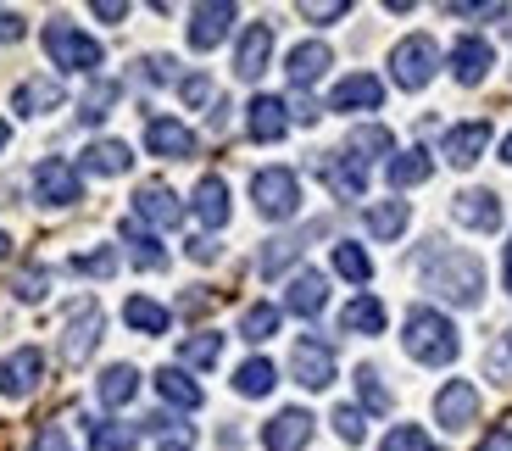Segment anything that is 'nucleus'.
Returning <instances> with one entry per match:
<instances>
[{
  "instance_id": "f257e3e1",
  "label": "nucleus",
  "mask_w": 512,
  "mask_h": 451,
  "mask_svg": "<svg viewBox=\"0 0 512 451\" xmlns=\"http://www.w3.org/2000/svg\"><path fill=\"white\" fill-rule=\"evenodd\" d=\"M418 279H423V290H435L451 307H479L485 301V268H479L474 251H457V245H440V240L423 245Z\"/></svg>"
},
{
  "instance_id": "f03ea898",
  "label": "nucleus",
  "mask_w": 512,
  "mask_h": 451,
  "mask_svg": "<svg viewBox=\"0 0 512 451\" xmlns=\"http://www.w3.org/2000/svg\"><path fill=\"white\" fill-rule=\"evenodd\" d=\"M401 346H407V357L423 362V368H446V362H457L462 340H457V323H451L446 312L412 307L407 323H401Z\"/></svg>"
},
{
  "instance_id": "7ed1b4c3",
  "label": "nucleus",
  "mask_w": 512,
  "mask_h": 451,
  "mask_svg": "<svg viewBox=\"0 0 512 451\" xmlns=\"http://www.w3.org/2000/svg\"><path fill=\"white\" fill-rule=\"evenodd\" d=\"M39 39H45V56H51L62 73H95V67L106 62L101 39H90L78 23H67V17H51Z\"/></svg>"
},
{
  "instance_id": "20e7f679",
  "label": "nucleus",
  "mask_w": 512,
  "mask_h": 451,
  "mask_svg": "<svg viewBox=\"0 0 512 451\" xmlns=\"http://www.w3.org/2000/svg\"><path fill=\"white\" fill-rule=\"evenodd\" d=\"M251 201L268 223H290L295 212H301V179H295L290 168H262L251 179Z\"/></svg>"
},
{
  "instance_id": "39448f33",
  "label": "nucleus",
  "mask_w": 512,
  "mask_h": 451,
  "mask_svg": "<svg viewBox=\"0 0 512 451\" xmlns=\"http://www.w3.org/2000/svg\"><path fill=\"white\" fill-rule=\"evenodd\" d=\"M435 73H440V45L429 34H407L390 51V78H396L401 90H423Z\"/></svg>"
},
{
  "instance_id": "423d86ee",
  "label": "nucleus",
  "mask_w": 512,
  "mask_h": 451,
  "mask_svg": "<svg viewBox=\"0 0 512 451\" xmlns=\"http://www.w3.org/2000/svg\"><path fill=\"white\" fill-rule=\"evenodd\" d=\"M101 329H106V318L90 296L67 307V323H62V362L67 368H84L90 362V351L101 346Z\"/></svg>"
},
{
  "instance_id": "0eeeda50",
  "label": "nucleus",
  "mask_w": 512,
  "mask_h": 451,
  "mask_svg": "<svg viewBox=\"0 0 512 451\" xmlns=\"http://www.w3.org/2000/svg\"><path fill=\"white\" fill-rule=\"evenodd\" d=\"M34 195H39V207H78L84 201V179H78V168L67 156H45L34 168Z\"/></svg>"
},
{
  "instance_id": "6e6552de",
  "label": "nucleus",
  "mask_w": 512,
  "mask_h": 451,
  "mask_svg": "<svg viewBox=\"0 0 512 451\" xmlns=\"http://www.w3.org/2000/svg\"><path fill=\"white\" fill-rule=\"evenodd\" d=\"M39 379H45V351L39 346H23V351H12V357H0V396L6 401L34 396Z\"/></svg>"
},
{
  "instance_id": "1a4fd4ad",
  "label": "nucleus",
  "mask_w": 512,
  "mask_h": 451,
  "mask_svg": "<svg viewBox=\"0 0 512 451\" xmlns=\"http://www.w3.org/2000/svg\"><path fill=\"white\" fill-rule=\"evenodd\" d=\"M290 374H295V385H307V390H329L334 385V351H329V340H295V351H290Z\"/></svg>"
},
{
  "instance_id": "9d476101",
  "label": "nucleus",
  "mask_w": 512,
  "mask_h": 451,
  "mask_svg": "<svg viewBox=\"0 0 512 451\" xmlns=\"http://www.w3.org/2000/svg\"><path fill=\"white\" fill-rule=\"evenodd\" d=\"M145 151L162 156V162H190L195 129H184L179 117H145Z\"/></svg>"
},
{
  "instance_id": "9b49d317",
  "label": "nucleus",
  "mask_w": 512,
  "mask_h": 451,
  "mask_svg": "<svg viewBox=\"0 0 512 451\" xmlns=\"http://www.w3.org/2000/svg\"><path fill=\"white\" fill-rule=\"evenodd\" d=\"M307 440H312L307 407H284V413H273L268 424H262V446L268 451H307Z\"/></svg>"
},
{
  "instance_id": "f8f14e48",
  "label": "nucleus",
  "mask_w": 512,
  "mask_h": 451,
  "mask_svg": "<svg viewBox=\"0 0 512 451\" xmlns=\"http://www.w3.org/2000/svg\"><path fill=\"white\" fill-rule=\"evenodd\" d=\"M268 62H273V23H251L240 34V45H234V73L245 84H256V78L268 73Z\"/></svg>"
},
{
  "instance_id": "ddd939ff",
  "label": "nucleus",
  "mask_w": 512,
  "mask_h": 451,
  "mask_svg": "<svg viewBox=\"0 0 512 451\" xmlns=\"http://www.w3.org/2000/svg\"><path fill=\"white\" fill-rule=\"evenodd\" d=\"M234 17H240V6H229V0H206V6H195L190 12V45L195 51L223 45V34L234 28Z\"/></svg>"
},
{
  "instance_id": "4468645a",
  "label": "nucleus",
  "mask_w": 512,
  "mask_h": 451,
  "mask_svg": "<svg viewBox=\"0 0 512 451\" xmlns=\"http://www.w3.org/2000/svg\"><path fill=\"white\" fill-rule=\"evenodd\" d=\"M312 234H329V223H307V229H295V234H279V240L262 245V257H256V268H262V279H279L284 268H290L301 251L312 245Z\"/></svg>"
},
{
  "instance_id": "2eb2a0df",
  "label": "nucleus",
  "mask_w": 512,
  "mask_h": 451,
  "mask_svg": "<svg viewBox=\"0 0 512 451\" xmlns=\"http://www.w3.org/2000/svg\"><path fill=\"white\" fill-rule=\"evenodd\" d=\"M485 145H490V123H485V117H474V123H457V129H446L440 156H446L451 168H474L479 156H485Z\"/></svg>"
},
{
  "instance_id": "dca6fc26",
  "label": "nucleus",
  "mask_w": 512,
  "mask_h": 451,
  "mask_svg": "<svg viewBox=\"0 0 512 451\" xmlns=\"http://www.w3.org/2000/svg\"><path fill=\"white\" fill-rule=\"evenodd\" d=\"M379 101H384V84L373 73H346L329 90V112H379Z\"/></svg>"
},
{
  "instance_id": "f3484780",
  "label": "nucleus",
  "mask_w": 512,
  "mask_h": 451,
  "mask_svg": "<svg viewBox=\"0 0 512 451\" xmlns=\"http://www.w3.org/2000/svg\"><path fill=\"white\" fill-rule=\"evenodd\" d=\"M435 418L451 429V435H462V429L479 418V390L468 385V379H451V385L435 396Z\"/></svg>"
},
{
  "instance_id": "a211bd4d",
  "label": "nucleus",
  "mask_w": 512,
  "mask_h": 451,
  "mask_svg": "<svg viewBox=\"0 0 512 451\" xmlns=\"http://www.w3.org/2000/svg\"><path fill=\"white\" fill-rule=\"evenodd\" d=\"M284 129H290V106H284L279 95H256V101L245 106V134H251L256 145L284 140Z\"/></svg>"
},
{
  "instance_id": "6ab92c4d",
  "label": "nucleus",
  "mask_w": 512,
  "mask_h": 451,
  "mask_svg": "<svg viewBox=\"0 0 512 451\" xmlns=\"http://www.w3.org/2000/svg\"><path fill=\"white\" fill-rule=\"evenodd\" d=\"M134 218L151 223V229H173V223L184 218V201L167 190V184H140V190H134Z\"/></svg>"
},
{
  "instance_id": "aec40b11",
  "label": "nucleus",
  "mask_w": 512,
  "mask_h": 451,
  "mask_svg": "<svg viewBox=\"0 0 512 451\" xmlns=\"http://www.w3.org/2000/svg\"><path fill=\"white\" fill-rule=\"evenodd\" d=\"M451 218H457L462 229H474V234L501 229V201H496V190H462L457 201H451Z\"/></svg>"
},
{
  "instance_id": "412c9836",
  "label": "nucleus",
  "mask_w": 512,
  "mask_h": 451,
  "mask_svg": "<svg viewBox=\"0 0 512 451\" xmlns=\"http://www.w3.org/2000/svg\"><path fill=\"white\" fill-rule=\"evenodd\" d=\"M323 307H329V279H323L318 268H301L290 279V290H284V312H295V318H318Z\"/></svg>"
},
{
  "instance_id": "4be33fe9",
  "label": "nucleus",
  "mask_w": 512,
  "mask_h": 451,
  "mask_svg": "<svg viewBox=\"0 0 512 451\" xmlns=\"http://www.w3.org/2000/svg\"><path fill=\"white\" fill-rule=\"evenodd\" d=\"M329 67H334V51L323 45V39H307V45H295V51L284 56V73H290L295 90H312Z\"/></svg>"
},
{
  "instance_id": "5701e85b",
  "label": "nucleus",
  "mask_w": 512,
  "mask_h": 451,
  "mask_svg": "<svg viewBox=\"0 0 512 451\" xmlns=\"http://www.w3.org/2000/svg\"><path fill=\"white\" fill-rule=\"evenodd\" d=\"M62 101H67L62 78H23V84L12 90V112H23V117H45Z\"/></svg>"
},
{
  "instance_id": "b1692460",
  "label": "nucleus",
  "mask_w": 512,
  "mask_h": 451,
  "mask_svg": "<svg viewBox=\"0 0 512 451\" xmlns=\"http://www.w3.org/2000/svg\"><path fill=\"white\" fill-rule=\"evenodd\" d=\"M485 73H490V45L474 34H462L451 45V78H457L462 90H474V84H485Z\"/></svg>"
},
{
  "instance_id": "393cba45",
  "label": "nucleus",
  "mask_w": 512,
  "mask_h": 451,
  "mask_svg": "<svg viewBox=\"0 0 512 451\" xmlns=\"http://www.w3.org/2000/svg\"><path fill=\"white\" fill-rule=\"evenodd\" d=\"M318 173H323V184H329L340 201H362V195H368V168H357L346 151H340V156H323Z\"/></svg>"
},
{
  "instance_id": "a878e982",
  "label": "nucleus",
  "mask_w": 512,
  "mask_h": 451,
  "mask_svg": "<svg viewBox=\"0 0 512 451\" xmlns=\"http://www.w3.org/2000/svg\"><path fill=\"white\" fill-rule=\"evenodd\" d=\"M346 156L357 162V168H368V162H390V156H396V140H390L384 123H362V129H351Z\"/></svg>"
},
{
  "instance_id": "bb28decb",
  "label": "nucleus",
  "mask_w": 512,
  "mask_h": 451,
  "mask_svg": "<svg viewBox=\"0 0 512 451\" xmlns=\"http://www.w3.org/2000/svg\"><path fill=\"white\" fill-rule=\"evenodd\" d=\"M407 223H412L407 201H373V207H362V229H368L373 240H401Z\"/></svg>"
},
{
  "instance_id": "cd10ccee",
  "label": "nucleus",
  "mask_w": 512,
  "mask_h": 451,
  "mask_svg": "<svg viewBox=\"0 0 512 451\" xmlns=\"http://www.w3.org/2000/svg\"><path fill=\"white\" fill-rule=\"evenodd\" d=\"M123 245H128V257H134V268H145V273H162L167 268L162 240H156L140 218H123Z\"/></svg>"
},
{
  "instance_id": "c85d7f7f",
  "label": "nucleus",
  "mask_w": 512,
  "mask_h": 451,
  "mask_svg": "<svg viewBox=\"0 0 512 451\" xmlns=\"http://www.w3.org/2000/svg\"><path fill=\"white\" fill-rule=\"evenodd\" d=\"M190 201H195V218H201L206 229H223V223H229V212H234L229 207V184H223L218 173H206V179L195 184Z\"/></svg>"
},
{
  "instance_id": "c756f323",
  "label": "nucleus",
  "mask_w": 512,
  "mask_h": 451,
  "mask_svg": "<svg viewBox=\"0 0 512 451\" xmlns=\"http://www.w3.org/2000/svg\"><path fill=\"white\" fill-rule=\"evenodd\" d=\"M95 396H101V407H128V401L140 396V368H134V362H112V368L95 379Z\"/></svg>"
},
{
  "instance_id": "7c9ffc66",
  "label": "nucleus",
  "mask_w": 512,
  "mask_h": 451,
  "mask_svg": "<svg viewBox=\"0 0 512 451\" xmlns=\"http://www.w3.org/2000/svg\"><path fill=\"white\" fill-rule=\"evenodd\" d=\"M384 173H390V184L396 190H412V184H429V173H435V156L423 151V145H412V151H396L390 162H384Z\"/></svg>"
},
{
  "instance_id": "2f4dec72",
  "label": "nucleus",
  "mask_w": 512,
  "mask_h": 451,
  "mask_svg": "<svg viewBox=\"0 0 512 451\" xmlns=\"http://www.w3.org/2000/svg\"><path fill=\"white\" fill-rule=\"evenodd\" d=\"M123 323L134 329V335H167L173 312H167L162 301H151V296H128L123 301Z\"/></svg>"
},
{
  "instance_id": "473e14b6",
  "label": "nucleus",
  "mask_w": 512,
  "mask_h": 451,
  "mask_svg": "<svg viewBox=\"0 0 512 451\" xmlns=\"http://www.w3.org/2000/svg\"><path fill=\"white\" fill-rule=\"evenodd\" d=\"M84 168H90L95 179H117V173L134 168V151H128L123 140H95L90 151H84Z\"/></svg>"
},
{
  "instance_id": "72a5a7b5",
  "label": "nucleus",
  "mask_w": 512,
  "mask_h": 451,
  "mask_svg": "<svg viewBox=\"0 0 512 451\" xmlns=\"http://www.w3.org/2000/svg\"><path fill=\"white\" fill-rule=\"evenodd\" d=\"M156 390H162V401L179 407V413H195V407H201V385H195L184 368H162V374H156Z\"/></svg>"
},
{
  "instance_id": "f704fd0d",
  "label": "nucleus",
  "mask_w": 512,
  "mask_h": 451,
  "mask_svg": "<svg viewBox=\"0 0 512 451\" xmlns=\"http://www.w3.org/2000/svg\"><path fill=\"white\" fill-rule=\"evenodd\" d=\"M140 424H117V418H95L90 424V451H134L140 446Z\"/></svg>"
},
{
  "instance_id": "c9c22d12",
  "label": "nucleus",
  "mask_w": 512,
  "mask_h": 451,
  "mask_svg": "<svg viewBox=\"0 0 512 451\" xmlns=\"http://www.w3.org/2000/svg\"><path fill=\"white\" fill-rule=\"evenodd\" d=\"M117 101H123V84H117V78H90V90L78 101V117H84V123H101V117H112Z\"/></svg>"
},
{
  "instance_id": "e433bc0d",
  "label": "nucleus",
  "mask_w": 512,
  "mask_h": 451,
  "mask_svg": "<svg viewBox=\"0 0 512 451\" xmlns=\"http://www.w3.org/2000/svg\"><path fill=\"white\" fill-rule=\"evenodd\" d=\"M340 329H346V335H384V301L357 296L346 312H340Z\"/></svg>"
},
{
  "instance_id": "4c0bfd02",
  "label": "nucleus",
  "mask_w": 512,
  "mask_h": 451,
  "mask_svg": "<svg viewBox=\"0 0 512 451\" xmlns=\"http://www.w3.org/2000/svg\"><path fill=\"white\" fill-rule=\"evenodd\" d=\"M273 385H279V368H273L268 357H251V362H240V374H234V390H240L245 401L268 396Z\"/></svg>"
},
{
  "instance_id": "58836bf2",
  "label": "nucleus",
  "mask_w": 512,
  "mask_h": 451,
  "mask_svg": "<svg viewBox=\"0 0 512 451\" xmlns=\"http://www.w3.org/2000/svg\"><path fill=\"white\" fill-rule=\"evenodd\" d=\"M140 435H156V440H162V451H190V446H195V429L179 424L173 413H151V418L140 424Z\"/></svg>"
},
{
  "instance_id": "ea45409f",
  "label": "nucleus",
  "mask_w": 512,
  "mask_h": 451,
  "mask_svg": "<svg viewBox=\"0 0 512 451\" xmlns=\"http://www.w3.org/2000/svg\"><path fill=\"white\" fill-rule=\"evenodd\" d=\"M279 318H284V312H279V307H268V301L245 307V312H240V340H251V346L273 340V335H279Z\"/></svg>"
},
{
  "instance_id": "a19ab883",
  "label": "nucleus",
  "mask_w": 512,
  "mask_h": 451,
  "mask_svg": "<svg viewBox=\"0 0 512 451\" xmlns=\"http://www.w3.org/2000/svg\"><path fill=\"white\" fill-rule=\"evenodd\" d=\"M218 357H223V335H212V329H201L179 346V368H212Z\"/></svg>"
},
{
  "instance_id": "79ce46f5",
  "label": "nucleus",
  "mask_w": 512,
  "mask_h": 451,
  "mask_svg": "<svg viewBox=\"0 0 512 451\" xmlns=\"http://www.w3.org/2000/svg\"><path fill=\"white\" fill-rule=\"evenodd\" d=\"M334 273H340V279H351V284H368L373 279V257L362 251V245L340 240V245H334Z\"/></svg>"
},
{
  "instance_id": "37998d69",
  "label": "nucleus",
  "mask_w": 512,
  "mask_h": 451,
  "mask_svg": "<svg viewBox=\"0 0 512 451\" xmlns=\"http://www.w3.org/2000/svg\"><path fill=\"white\" fill-rule=\"evenodd\" d=\"M485 379H490V385H501V390L512 385V329H501V335L490 340V351H485Z\"/></svg>"
},
{
  "instance_id": "c03bdc74",
  "label": "nucleus",
  "mask_w": 512,
  "mask_h": 451,
  "mask_svg": "<svg viewBox=\"0 0 512 451\" xmlns=\"http://www.w3.org/2000/svg\"><path fill=\"white\" fill-rule=\"evenodd\" d=\"M357 396H362V407H373V413H390V390H384V379H379V368H357Z\"/></svg>"
},
{
  "instance_id": "a18cd8bd",
  "label": "nucleus",
  "mask_w": 512,
  "mask_h": 451,
  "mask_svg": "<svg viewBox=\"0 0 512 451\" xmlns=\"http://www.w3.org/2000/svg\"><path fill=\"white\" fill-rule=\"evenodd\" d=\"M73 273H90V279H112V273H117V251H112V245L78 251V257H73Z\"/></svg>"
},
{
  "instance_id": "49530a36",
  "label": "nucleus",
  "mask_w": 512,
  "mask_h": 451,
  "mask_svg": "<svg viewBox=\"0 0 512 451\" xmlns=\"http://www.w3.org/2000/svg\"><path fill=\"white\" fill-rule=\"evenodd\" d=\"M334 435L346 440V446H362V440H368V418H362V407H334Z\"/></svg>"
},
{
  "instance_id": "de8ad7c7",
  "label": "nucleus",
  "mask_w": 512,
  "mask_h": 451,
  "mask_svg": "<svg viewBox=\"0 0 512 451\" xmlns=\"http://www.w3.org/2000/svg\"><path fill=\"white\" fill-rule=\"evenodd\" d=\"M379 451H435V446H429V435H423L418 424H396L390 435H384Z\"/></svg>"
},
{
  "instance_id": "09e8293b",
  "label": "nucleus",
  "mask_w": 512,
  "mask_h": 451,
  "mask_svg": "<svg viewBox=\"0 0 512 451\" xmlns=\"http://www.w3.org/2000/svg\"><path fill=\"white\" fill-rule=\"evenodd\" d=\"M179 101L201 112V106L218 101V90H212V78H206V73H190V78H179Z\"/></svg>"
},
{
  "instance_id": "8fccbe9b",
  "label": "nucleus",
  "mask_w": 512,
  "mask_h": 451,
  "mask_svg": "<svg viewBox=\"0 0 512 451\" xmlns=\"http://www.w3.org/2000/svg\"><path fill=\"white\" fill-rule=\"evenodd\" d=\"M12 290H17V301H39L45 290H51V273H45V268H28V273H17Z\"/></svg>"
},
{
  "instance_id": "3c124183",
  "label": "nucleus",
  "mask_w": 512,
  "mask_h": 451,
  "mask_svg": "<svg viewBox=\"0 0 512 451\" xmlns=\"http://www.w3.org/2000/svg\"><path fill=\"white\" fill-rule=\"evenodd\" d=\"M173 56H145L140 62V84H173Z\"/></svg>"
},
{
  "instance_id": "603ef678",
  "label": "nucleus",
  "mask_w": 512,
  "mask_h": 451,
  "mask_svg": "<svg viewBox=\"0 0 512 451\" xmlns=\"http://www.w3.org/2000/svg\"><path fill=\"white\" fill-rule=\"evenodd\" d=\"M351 12V6H346V0H329V6H312V0H307V6H301V17H307V23H340V17H346Z\"/></svg>"
},
{
  "instance_id": "864d4df0",
  "label": "nucleus",
  "mask_w": 512,
  "mask_h": 451,
  "mask_svg": "<svg viewBox=\"0 0 512 451\" xmlns=\"http://www.w3.org/2000/svg\"><path fill=\"white\" fill-rule=\"evenodd\" d=\"M318 117H323V106L312 101L307 90H301V95H295V101H290V123H318Z\"/></svg>"
},
{
  "instance_id": "5fc2aeb1",
  "label": "nucleus",
  "mask_w": 512,
  "mask_h": 451,
  "mask_svg": "<svg viewBox=\"0 0 512 451\" xmlns=\"http://www.w3.org/2000/svg\"><path fill=\"white\" fill-rule=\"evenodd\" d=\"M34 451H73V446H67V429L62 424H45V429H39V440H34Z\"/></svg>"
},
{
  "instance_id": "6e6d98bb",
  "label": "nucleus",
  "mask_w": 512,
  "mask_h": 451,
  "mask_svg": "<svg viewBox=\"0 0 512 451\" xmlns=\"http://www.w3.org/2000/svg\"><path fill=\"white\" fill-rule=\"evenodd\" d=\"M23 39V17L17 12H0V45H17Z\"/></svg>"
},
{
  "instance_id": "4d7b16f0",
  "label": "nucleus",
  "mask_w": 512,
  "mask_h": 451,
  "mask_svg": "<svg viewBox=\"0 0 512 451\" xmlns=\"http://www.w3.org/2000/svg\"><path fill=\"white\" fill-rule=\"evenodd\" d=\"M95 17H101V23H123L128 6H123V0H95Z\"/></svg>"
},
{
  "instance_id": "13d9d810",
  "label": "nucleus",
  "mask_w": 512,
  "mask_h": 451,
  "mask_svg": "<svg viewBox=\"0 0 512 451\" xmlns=\"http://www.w3.org/2000/svg\"><path fill=\"white\" fill-rule=\"evenodd\" d=\"M479 451H512V429H490V435L479 440Z\"/></svg>"
},
{
  "instance_id": "bf43d9fd",
  "label": "nucleus",
  "mask_w": 512,
  "mask_h": 451,
  "mask_svg": "<svg viewBox=\"0 0 512 451\" xmlns=\"http://www.w3.org/2000/svg\"><path fill=\"white\" fill-rule=\"evenodd\" d=\"M190 257L195 262H218V245H212V240H190Z\"/></svg>"
},
{
  "instance_id": "052dcab7",
  "label": "nucleus",
  "mask_w": 512,
  "mask_h": 451,
  "mask_svg": "<svg viewBox=\"0 0 512 451\" xmlns=\"http://www.w3.org/2000/svg\"><path fill=\"white\" fill-rule=\"evenodd\" d=\"M501 279H507V296H512V240H507V251H501Z\"/></svg>"
},
{
  "instance_id": "680f3d73",
  "label": "nucleus",
  "mask_w": 512,
  "mask_h": 451,
  "mask_svg": "<svg viewBox=\"0 0 512 451\" xmlns=\"http://www.w3.org/2000/svg\"><path fill=\"white\" fill-rule=\"evenodd\" d=\"M501 162H512V134H507V140H501Z\"/></svg>"
},
{
  "instance_id": "e2e57ef3",
  "label": "nucleus",
  "mask_w": 512,
  "mask_h": 451,
  "mask_svg": "<svg viewBox=\"0 0 512 451\" xmlns=\"http://www.w3.org/2000/svg\"><path fill=\"white\" fill-rule=\"evenodd\" d=\"M6 140H12V129H6V123H0V151H6Z\"/></svg>"
},
{
  "instance_id": "0e129e2a",
  "label": "nucleus",
  "mask_w": 512,
  "mask_h": 451,
  "mask_svg": "<svg viewBox=\"0 0 512 451\" xmlns=\"http://www.w3.org/2000/svg\"><path fill=\"white\" fill-rule=\"evenodd\" d=\"M6 251H12V240H6V234H0V257H6Z\"/></svg>"
}]
</instances>
